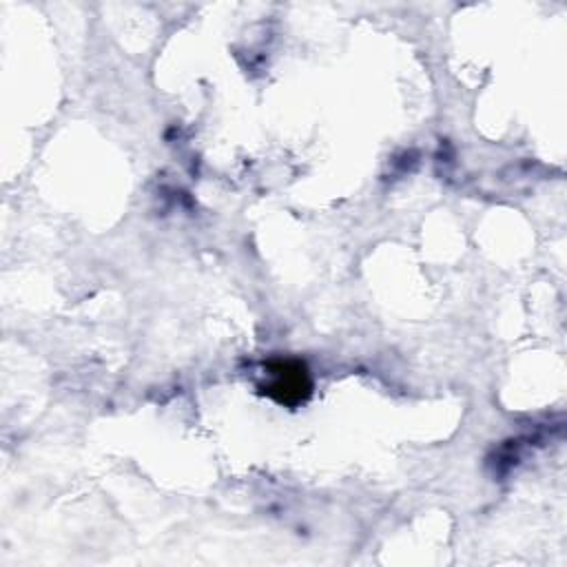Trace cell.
<instances>
[{"mask_svg":"<svg viewBox=\"0 0 567 567\" xmlns=\"http://www.w3.org/2000/svg\"><path fill=\"white\" fill-rule=\"evenodd\" d=\"M272 374L270 383L266 385V392L284 403V405H295L301 403L310 394V379L299 361H277L268 370Z\"/></svg>","mask_w":567,"mask_h":567,"instance_id":"1","label":"cell"}]
</instances>
